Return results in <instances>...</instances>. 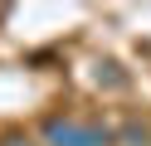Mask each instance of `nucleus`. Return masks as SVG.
<instances>
[{
	"label": "nucleus",
	"instance_id": "nucleus-1",
	"mask_svg": "<svg viewBox=\"0 0 151 146\" xmlns=\"http://www.w3.org/2000/svg\"><path fill=\"white\" fill-rule=\"evenodd\" d=\"M39 141L44 146H112L117 132L98 122H78V117H49L39 127Z\"/></svg>",
	"mask_w": 151,
	"mask_h": 146
},
{
	"label": "nucleus",
	"instance_id": "nucleus-3",
	"mask_svg": "<svg viewBox=\"0 0 151 146\" xmlns=\"http://www.w3.org/2000/svg\"><path fill=\"white\" fill-rule=\"evenodd\" d=\"M0 146H39V141L24 136V132H5V136H0Z\"/></svg>",
	"mask_w": 151,
	"mask_h": 146
},
{
	"label": "nucleus",
	"instance_id": "nucleus-2",
	"mask_svg": "<svg viewBox=\"0 0 151 146\" xmlns=\"http://www.w3.org/2000/svg\"><path fill=\"white\" fill-rule=\"evenodd\" d=\"M117 141H127V146H151V132H146L141 122H127V127L117 132Z\"/></svg>",
	"mask_w": 151,
	"mask_h": 146
}]
</instances>
